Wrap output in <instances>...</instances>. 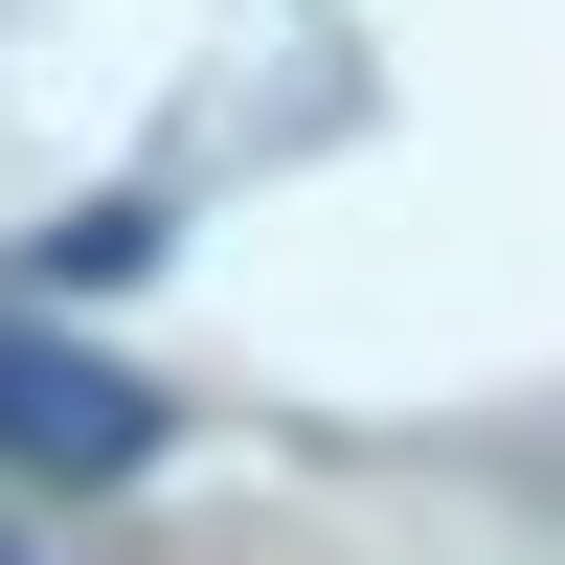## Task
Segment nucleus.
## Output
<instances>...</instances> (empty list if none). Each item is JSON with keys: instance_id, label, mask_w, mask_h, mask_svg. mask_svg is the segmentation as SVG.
<instances>
[{"instance_id": "obj_1", "label": "nucleus", "mask_w": 565, "mask_h": 565, "mask_svg": "<svg viewBox=\"0 0 565 565\" xmlns=\"http://www.w3.org/2000/svg\"><path fill=\"white\" fill-rule=\"evenodd\" d=\"M159 430H181V407L136 385V362H90V340H45V317H0V476L114 498V476H159Z\"/></svg>"}, {"instance_id": "obj_2", "label": "nucleus", "mask_w": 565, "mask_h": 565, "mask_svg": "<svg viewBox=\"0 0 565 565\" xmlns=\"http://www.w3.org/2000/svg\"><path fill=\"white\" fill-rule=\"evenodd\" d=\"M0 565H23V543H0Z\"/></svg>"}]
</instances>
